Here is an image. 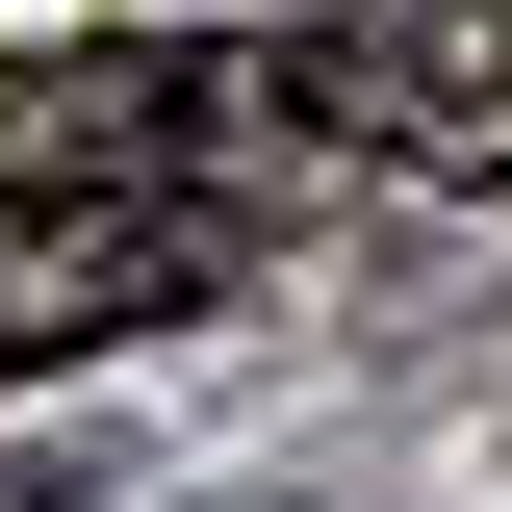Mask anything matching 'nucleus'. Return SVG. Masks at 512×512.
<instances>
[{
	"mask_svg": "<svg viewBox=\"0 0 512 512\" xmlns=\"http://www.w3.org/2000/svg\"><path fill=\"white\" fill-rule=\"evenodd\" d=\"M256 103L308 154H410V180H512V0H282Z\"/></svg>",
	"mask_w": 512,
	"mask_h": 512,
	"instance_id": "2",
	"label": "nucleus"
},
{
	"mask_svg": "<svg viewBox=\"0 0 512 512\" xmlns=\"http://www.w3.org/2000/svg\"><path fill=\"white\" fill-rule=\"evenodd\" d=\"M256 128H282L256 77L128 52V26H103V52H0V231H180V205L256 231V180H231Z\"/></svg>",
	"mask_w": 512,
	"mask_h": 512,
	"instance_id": "1",
	"label": "nucleus"
}]
</instances>
